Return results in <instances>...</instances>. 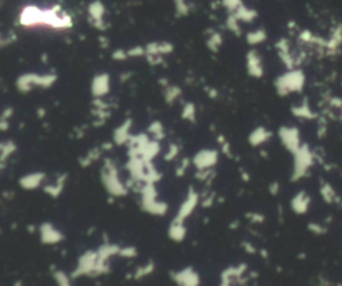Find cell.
Instances as JSON below:
<instances>
[{"label": "cell", "mask_w": 342, "mask_h": 286, "mask_svg": "<svg viewBox=\"0 0 342 286\" xmlns=\"http://www.w3.org/2000/svg\"><path fill=\"white\" fill-rule=\"evenodd\" d=\"M305 83V78L301 71H290L281 75L275 80V90L278 95L285 97L287 94L301 91Z\"/></svg>", "instance_id": "6"}, {"label": "cell", "mask_w": 342, "mask_h": 286, "mask_svg": "<svg viewBox=\"0 0 342 286\" xmlns=\"http://www.w3.org/2000/svg\"><path fill=\"white\" fill-rule=\"evenodd\" d=\"M278 137L281 139V143L287 151L294 154L298 148L302 146L301 144L300 131L296 127H289V126H283L278 131Z\"/></svg>", "instance_id": "12"}, {"label": "cell", "mask_w": 342, "mask_h": 286, "mask_svg": "<svg viewBox=\"0 0 342 286\" xmlns=\"http://www.w3.org/2000/svg\"><path fill=\"white\" fill-rule=\"evenodd\" d=\"M163 90V99L167 105H174L182 97V88L178 84H169Z\"/></svg>", "instance_id": "32"}, {"label": "cell", "mask_w": 342, "mask_h": 286, "mask_svg": "<svg viewBox=\"0 0 342 286\" xmlns=\"http://www.w3.org/2000/svg\"><path fill=\"white\" fill-rule=\"evenodd\" d=\"M111 272L110 263L99 259L97 249H88L79 255L76 266L71 273V277L76 280L80 277H99Z\"/></svg>", "instance_id": "2"}, {"label": "cell", "mask_w": 342, "mask_h": 286, "mask_svg": "<svg viewBox=\"0 0 342 286\" xmlns=\"http://www.w3.org/2000/svg\"><path fill=\"white\" fill-rule=\"evenodd\" d=\"M222 5L227 9L229 14H233L243 5V0H222Z\"/></svg>", "instance_id": "48"}, {"label": "cell", "mask_w": 342, "mask_h": 286, "mask_svg": "<svg viewBox=\"0 0 342 286\" xmlns=\"http://www.w3.org/2000/svg\"><path fill=\"white\" fill-rule=\"evenodd\" d=\"M144 47H146V56H166L174 51V44L166 40L150 42Z\"/></svg>", "instance_id": "24"}, {"label": "cell", "mask_w": 342, "mask_h": 286, "mask_svg": "<svg viewBox=\"0 0 342 286\" xmlns=\"http://www.w3.org/2000/svg\"><path fill=\"white\" fill-rule=\"evenodd\" d=\"M174 7L178 16H187L190 14V5L186 0H174Z\"/></svg>", "instance_id": "47"}, {"label": "cell", "mask_w": 342, "mask_h": 286, "mask_svg": "<svg viewBox=\"0 0 342 286\" xmlns=\"http://www.w3.org/2000/svg\"><path fill=\"white\" fill-rule=\"evenodd\" d=\"M67 174L66 173H60L58 176L55 177V179L52 182H48V183H44L42 187L43 193L48 195L50 198L56 199L59 198L60 195L63 194L66 187V182H67Z\"/></svg>", "instance_id": "19"}, {"label": "cell", "mask_w": 342, "mask_h": 286, "mask_svg": "<svg viewBox=\"0 0 342 286\" xmlns=\"http://www.w3.org/2000/svg\"><path fill=\"white\" fill-rule=\"evenodd\" d=\"M103 148V151H111L112 147L115 146V143L114 142H104L103 144H101Z\"/></svg>", "instance_id": "55"}, {"label": "cell", "mask_w": 342, "mask_h": 286, "mask_svg": "<svg viewBox=\"0 0 342 286\" xmlns=\"http://www.w3.org/2000/svg\"><path fill=\"white\" fill-rule=\"evenodd\" d=\"M245 218L250 223H254V225H261L266 219V217H265L262 213L254 212V210H250V212L245 213Z\"/></svg>", "instance_id": "45"}, {"label": "cell", "mask_w": 342, "mask_h": 286, "mask_svg": "<svg viewBox=\"0 0 342 286\" xmlns=\"http://www.w3.org/2000/svg\"><path fill=\"white\" fill-rule=\"evenodd\" d=\"M217 142H218V144L221 146V150H222L223 154H225L227 158H233V150H231V144L229 143V141L225 138V135H222V134L218 135Z\"/></svg>", "instance_id": "46"}, {"label": "cell", "mask_w": 342, "mask_h": 286, "mask_svg": "<svg viewBox=\"0 0 342 286\" xmlns=\"http://www.w3.org/2000/svg\"><path fill=\"white\" fill-rule=\"evenodd\" d=\"M258 254H259V255H261V257H262V258H265V259H266L269 257V253H268V250H266V249H259L258 250Z\"/></svg>", "instance_id": "60"}, {"label": "cell", "mask_w": 342, "mask_h": 286, "mask_svg": "<svg viewBox=\"0 0 342 286\" xmlns=\"http://www.w3.org/2000/svg\"><path fill=\"white\" fill-rule=\"evenodd\" d=\"M222 44L223 36L222 34L218 33V31H213V33L208 35L207 40H206V46H207V48L211 52H218V51L221 50Z\"/></svg>", "instance_id": "39"}, {"label": "cell", "mask_w": 342, "mask_h": 286, "mask_svg": "<svg viewBox=\"0 0 342 286\" xmlns=\"http://www.w3.org/2000/svg\"><path fill=\"white\" fill-rule=\"evenodd\" d=\"M217 201V193L211 187H206L201 193V206L204 209H211Z\"/></svg>", "instance_id": "38"}, {"label": "cell", "mask_w": 342, "mask_h": 286, "mask_svg": "<svg viewBox=\"0 0 342 286\" xmlns=\"http://www.w3.org/2000/svg\"><path fill=\"white\" fill-rule=\"evenodd\" d=\"M46 180L47 174L44 171H31V173H26L19 178L18 185L26 191H34V190L42 189Z\"/></svg>", "instance_id": "13"}, {"label": "cell", "mask_w": 342, "mask_h": 286, "mask_svg": "<svg viewBox=\"0 0 342 286\" xmlns=\"http://www.w3.org/2000/svg\"><path fill=\"white\" fill-rule=\"evenodd\" d=\"M120 245L114 244V242H110V241H103V244H101L97 248L98 257L103 262L110 263V259L115 255H119Z\"/></svg>", "instance_id": "25"}, {"label": "cell", "mask_w": 342, "mask_h": 286, "mask_svg": "<svg viewBox=\"0 0 342 286\" xmlns=\"http://www.w3.org/2000/svg\"><path fill=\"white\" fill-rule=\"evenodd\" d=\"M119 257L125 259H134L138 257V249L133 246V245H126V246H120Z\"/></svg>", "instance_id": "44"}, {"label": "cell", "mask_w": 342, "mask_h": 286, "mask_svg": "<svg viewBox=\"0 0 342 286\" xmlns=\"http://www.w3.org/2000/svg\"><path fill=\"white\" fill-rule=\"evenodd\" d=\"M87 14L90 22L94 27L104 31L106 30V5L103 4L102 0H93L87 7Z\"/></svg>", "instance_id": "14"}, {"label": "cell", "mask_w": 342, "mask_h": 286, "mask_svg": "<svg viewBox=\"0 0 342 286\" xmlns=\"http://www.w3.org/2000/svg\"><path fill=\"white\" fill-rule=\"evenodd\" d=\"M131 129H133V119L131 118H127L118 127H115L114 133H112V142L115 143V146H127L130 138L133 137Z\"/></svg>", "instance_id": "20"}, {"label": "cell", "mask_w": 342, "mask_h": 286, "mask_svg": "<svg viewBox=\"0 0 342 286\" xmlns=\"http://www.w3.org/2000/svg\"><path fill=\"white\" fill-rule=\"evenodd\" d=\"M206 93H207V95H208V97H210V98H211V99H215V98L218 97V91H217V90H215V88L208 87V88H207V91H206Z\"/></svg>", "instance_id": "57"}, {"label": "cell", "mask_w": 342, "mask_h": 286, "mask_svg": "<svg viewBox=\"0 0 342 286\" xmlns=\"http://www.w3.org/2000/svg\"><path fill=\"white\" fill-rule=\"evenodd\" d=\"M170 277L176 286H201V276L193 266H185L170 272Z\"/></svg>", "instance_id": "11"}, {"label": "cell", "mask_w": 342, "mask_h": 286, "mask_svg": "<svg viewBox=\"0 0 342 286\" xmlns=\"http://www.w3.org/2000/svg\"><path fill=\"white\" fill-rule=\"evenodd\" d=\"M72 24H74L72 18L60 8L59 5H54L51 8H43V27L67 30L72 27Z\"/></svg>", "instance_id": "5"}, {"label": "cell", "mask_w": 342, "mask_h": 286, "mask_svg": "<svg viewBox=\"0 0 342 286\" xmlns=\"http://www.w3.org/2000/svg\"><path fill=\"white\" fill-rule=\"evenodd\" d=\"M52 278L56 282V286H74L72 285V280L71 274H67L65 270L62 269H56L55 266L52 268Z\"/></svg>", "instance_id": "35"}, {"label": "cell", "mask_w": 342, "mask_h": 286, "mask_svg": "<svg viewBox=\"0 0 342 286\" xmlns=\"http://www.w3.org/2000/svg\"><path fill=\"white\" fill-rule=\"evenodd\" d=\"M162 151V146L159 141L151 138V141L146 144V147L143 148V151L140 154V158H143L144 161L154 162L158 158V155Z\"/></svg>", "instance_id": "28"}, {"label": "cell", "mask_w": 342, "mask_h": 286, "mask_svg": "<svg viewBox=\"0 0 342 286\" xmlns=\"http://www.w3.org/2000/svg\"><path fill=\"white\" fill-rule=\"evenodd\" d=\"M193 167L195 170L214 169L219 162V151L215 148H202L193 155Z\"/></svg>", "instance_id": "9"}, {"label": "cell", "mask_w": 342, "mask_h": 286, "mask_svg": "<svg viewBox=\"0 0 342 286\" xmlns=\"http://www.w3.org/2000/svg\"><path fill=\"white\" fill-rule=\"evenodd\" d=\"M19 23L26 28L43 27V8L28 4L19 14Z\"/></svg>", "instance_id": "10"}, {"label": "cell", "mask_w": 342, "mask_h": 286, "mask_svg": "<svg viewBox=\"0 0 342 286\" xmlns=\"http://www.w3.org/2000/svg\"><path fill=\"white\" fill-rule=\"evenodd\" d=\"M246 71L251 78L259 79L265 74L264 63L261 56L255 50H249L246 54Z\"/></svg>", "instance_id": "18"}, {"label": "cell", "mask_w": 342, "mask_h": 286, "mask_svg": "<svg viewBox=\"0 0 342 286\" xmlns=\"http://www.w3.org/2000/svg\"><path fill=\"white\" fill-rule=\"evenodd\" d=\"M14 115V108L12 107H5L3 112H1V116H0V130L1 131H7L11 126V118Z\"/></svg>", "instance_id": "43"}, {"label": "cell", "mask_w": 342, "mask_h": 286, "mask_svg": "<svg viewBox=\"0 0 342 286\" xmlns=\"http://www.w3.org/2000/svg\"><path fill=\"white\" fill-rule=\"evenodd\" d=\"M246 272H247V265L243 262L238 263V265L227 266L221 273V282H230V284H233L234 281L240 282Z\"/></svg>", "instance_id": "22"}, {"label": "cell", "mask_w": 342, "mask_h": 286, "mask_svg": "<svg viewBox=\"0 0 342 286\" xmlns=\"http://www.w3.org/2000/svg\"><path fill=\"white\" fill-rule=\"evenodd\" d=\"M150 137L155 141H159L162 142L163 139L166 138V129L161 120H153L147 127V131H146Z\"/></svg>", "instance_id": "31"}, {"label": "cell", "mask_w": 342, "mask_h": 286, "mask_svg": "<svg viewBox=\"0 0 342 286\" xmlns=\"http://www.w3.org/2000/svg\"><path fill=\"white\" fill-rule=\"evenodd\" d=\"M308 229H309V231H311V233L317 234V236L326 233V227L322 226L318 222H310V223H308Z\"/></svg>", "instance_id": "51"}, {"label": "cell", "mask_w": 342, "mask_h": 286, "mask_svg": "<svg viewBox=\"0 0 342 286\" xmlns=\"http://www.w3.org/2000/svg\"><path fill=\"white\" fill-rule=\"evenodd\" d=\"M226 28L230 31L231 34H234L237 36H239L240 33H242V28H240V22L237 19V16L234 14H229L226 18Z\"/></svg>", "instance_id": "41"}, {"label": "cell", "mask_w": 342, "mask_h": 286, "mask_svg": "<svg viewBox=\"0 0 342 286\" xmlns=\"http://www.w3.org/2000/svg\"><path fill=\"white\" fill-rule=\"evenodd\" d=\"M101 182L110 197L123 198L126 195H129V186L122 179L118 163L114 158H103V165L101 167Z\"/></svg>", "instance_id": "1"}, {"label": "cell", "mask_w": 342, "mask_h": 286, "mask_svg": "<svg viewBox=\"0 0 342 286\" xmlns=\"http://www.w3.org/2000/svg\"><path fill=\"white\" fill-rule=\"evenodd\" d=\"M14 197H15V193L14 191H3V198L4 199H14Z\"/></svg>", "instance_id": "59"}, {"label": "cell", "mask_w": 342, "mask_h": 286, "mask_svg": "<svg viewBox=\"0 0 342 286\" xmlns=\"http://www.w3.org/2000/svg\"><path fill=\"white\" fill-rule=\"evenodd\" d=\"M310 206H311V197L306 190H300L291 197L290 209L297 215H305L310 210Z\"/></svg>", "instance_id": "16"}, {"label": "cell", "mask_w": 342, "mask_h": 286, "mask_svg": "<svg viewBox=\"0 0 342 286\" xmlns=\"http://www.w3.org/2000/svg\"><path fill=\"white\" fill-rule=\"evenodd\" d=\"M16 151H18V144L12 139H7L0 143V169L1 171H4L7 167V162Z\"/></svg>", "instance_id": "27"}, {"label": "cell", "mask_w": 342, "mask_h": 286, "mask_svg": "<svg viewBox=\"0 0 342 286\" xmlns=\"http://www.w3.org/2000/svg\"><path fill=\"white\" fill-rule=\"evenodd\" d=\"M58 80V75L54 72L37 74V72H26L19 75L16 79V88L19 93L28 94L35 88H51Z\"/></svg>", "instance_id": "3"}, {"label": "cell", "mask_w": 342, "mask_h": 286, "mask_svg": "<svg viewBox=\"0 0 342 286\" xmlns=\"http://www.w3.org/2000/svg\"><path fill=\"white\" fill-rule=\"evenodd\" d=\"M180 118L189 123H195L197 122V107L193 102H186L182 106L180 111Z\"/></svg>", "instance_id": "37"}, {"label": "cell", "mask_w": 342, "mask_h": 286, "mask_svg": "<svg viewBox=\"0 0 342 286\" xmlns=\"http://www.w3.org/2000/svg\"><path fill=\"white\" fill-rule=\"evenodd\" d=\"M37 233L42 245L46 246H55V245L62 244L66 240V234L60 230L59 227L55 226L52 222L44 221L39 225Z\"/></svg>", "instance_id": "8"}, {"label": "cell", "mask_w": 342, "mask_h": 286, "mask_svg": "<svg viewBox=\"0 0 342 286\" xmlns=\"http://www.w3.org/2000/svg\"><path fill=\"white\" fill-rule=\"evenodd\" d=\"M199 205H201V193L195 187H193V186H189L187 193L185 195V199L180 202L179 208L176 210V214L174 218L186 221L187 218L193 215V213L195 212V209L198 208Z\"/></svg>", "instance_id": "7"}, {"label": "cell", "mask_w": 342, "mask_h": 286, "mask_svg": "<svg viewBox=\"0 0 342 286\" xmlns=\"http://www.w3.org/2000/svg\"><path fill=\"white\" fill-rule=\"evenodd\" d=\"M167 237L170 241L180 244L186 240L187 237V227H186V221L178 219V218H172L167 229Z\"/></svg>", "instance_id": "21"}, {"label": "cell", "mask_w": 342, "mask_h": 286, "mask_svg": "<svg viewBox=\"0 0 342 286\" xmlns=\"http://www.w3.org/2000/svg\"><path fill=\"white\" fill-rule=\"evenodd\" d=\"M194 177L195 179L198 180V182H201V183H204L206 187H211L214 179H215V177H217V171L214 170V169H208V170H195Z\"/></svg>", "instance_id": "34"}, {"label": "cell", "mask_w": 342, "mask_h": 286, "mask_svg": "<svg viewBox=\"0 0 342 286\" xmlns=\"http://www.w3.org/2000/svg\"><path fill=\"white\" fill-rule=\"evenodd\" d=\"M129 58H142L146 56V47L143 46H134L127 50Z\"/></svg>", "instance_id": "49"}, {"label": "cell", "mask_w": 342, "mask_h": 286, "mask_svg": "<svg viewBox=\"0 0 342 286\" xmlns=\"http://www.w3.org/2000/svg\"><path fill=\"white\" fill-rule=\"evenodd\" d=\"M111 90V76L107 72H99L91 80V94L94 98H104Z\"/></svg>", "instance_id": "15"}, {"label": "cell", "mask_w": 342, "mask_h": 286, "mask_svg": "<svg viewBox=\"0 0 342 286\" xmlns=\"http://www.w3.org/2000/svg\"><path fill=\"white\" fill-rule=\"evenodd\" d=\"M155 269H157V265H155L153 259H150V261H147L146 263H143V265H140V266L135 269L134 272L131 273L130 278H133L135 281H142V280H144L148 276H151L155 272Z\"/></svg>", "instance_id": "29"}, {"label": "cell", "mask_w": 342, "mask_h": 286, "mask_svg": "<svg viewBox=\"0 0 342 286\" xmlns=\"http://www.w3.org/2000/svg\"><path fill=\"white\" fill-rule=\"evenodd\" d=\"M268 191L270 195H273V197H277L278 194H279V191H281V185H279V182L278 180H273V182H270L268 186Z\"/></svg>", "instance_id": "52"}, {"label": "cell", "mask_w": 342, "mask_h": 286, "mask_svg": "<svg viewBox=\"0 0 342 286\" xmlns=\"http://www.w3.org/2000/svg\"><path fill=\"white\" fill-rule=\"evenodd\" d=\"M266 39H268V35L262 28H257L246 34V42L249 46H258L261 43H264Z\"/></svg>", "instance_id": "36"}, {"label": "cell", "mask_w": 342, "mask_h": 286, "mask_svg": "<svg viewBox=\"0 0 342 286\" xmlns=\"http://www.w3.org/2000/svg\"><path fill=\"white\" fill-rule=\"evenodd\" d=\"M319 194H321V197H322V199H324L325 202L329 203V205L336 203L338 201L337 191H336V189H334L333 186L330 185L329 182H326V180L321 182V185H319Z\"/></svg>", "instance_id": "30"}, {"label": "cell", "mask_w": 342, "mask_h": 286, "mask_svg": "<svg viewBox=\"0 0 342 286\" xmlns=\"http://www.w3.org/2000/svg\"><path fill=\"white\" fill-rule=\"evenodd\" d=\"M238 227H239V221H238V219L231 221V223L229 225V229H230V230H237Z\"/></svg>", "instance_id": "58"}, {"label": "cell", "mask_w": 342, "mask_h": 286, "mask_svg": "<svg viewBox=\"0 0 342 286\" xmlns=\"http://www.w3.org/2000/svg\"><path fill=\"white\" fill-rule=\"evenodd\" d=\"M293 114L297 116H301V118H309L310 116V111L308 107L301 106V107H294L293 108Z\"/></svg>", "instance_id": "53"}, {"label": "cell", "mask_w": 342, "mask_h": 286, "mask_svg": "<svg viewBox=\"0 0 342 286\" xmlns=\"http://www.w3.org/2000/svg\"><path fill=\"white\" fill-rule=\"evenodd\" d=\"M240 248L243 249L245 253L250 254V255H253V254H258L257 246H255L251 241H242V242H240Z\"/></svg>", "instance_id": "50"}, {"label": "cell", "mask_w": 342, "mask_h": 286, "mask_svg": "<svg viewBox=\"0 0 342 286\" xmlns=\"http://www.w3.org/2000/svg\"><path fill=\"white\" fill-rule=\"evenodd\" d=\"M44 115H46V110L44 108H39V118H42Z\"/></svg>", "instance_id": "61"}, {"label": "cell", "mask_w": 342, "mask_h": 286, "mask_svg": "<svg viewBox=\"0 0 342 286\" xmlns=\"http://www.w3.org/2000/svg\"><path fill=\"white\" fill-rule=\"evenodd\" d=\"M239 173H240V178H242V180H243V182H249L250 180L249 171H245L243 169H239Z\"/></svg>", "instance_id": "56"}, {"label": "cell", "mask_w": 342, "mask_h": 286, "mask_svg": "<svg viewBox=\"0 0 342 286\" xmlns=\"http://www.w3.org/2000/svg\"><path fill=\"white\" fill-rule=\"evenodd\" d=\"M14 286H23V282H22V280H18V281L14 282Z\"/></svg>", "instance_id": "62"}, {"label": "cell", "mask_w": 342, "mask_h": 286, "mask_svg": "<svg viewBox=\"0 0 342 286\" xmlns=\"http://www.w3.org/2000/svg\"><path fill=\"white\" fill-rule=\"evenodd\" d=\"M140 209L144 213H147L153 217H165L169 213V203L163 199H146V201H139Z\"/></svg>", "instance_id": "17"}, {"label": "cell", "mask_w": 342, "mask_h": 286, "mask_svg": "<svg viewBox=\"0 0 342 286\" xmlns=\"http://www.w3.org/2000/svg\"><path fill=\"white\" fill-rule=\"evenodd\" d=\"M272 135H273L272 131L266 129L265 126H258L254 130H251V133L247 137V142H249L251 147H259V146H262L266 142H269L270 138H272Z\"/></svg>", "instance_id": "23"}, {"label": "cell", "mask_w": 342, "mask_h": 286, "mask_svg": "<svg viewBox=\"0 0 342 286\" xmlns=\"http://www.w3.org/2000/svg\"><path fill=\"white\" fill-rule=\"evenodd\" d=\"M111 56H112V59L118 60V62H122V60L129 59V54H127V50H122V48L114 51Z\"/></svg>", "instance_id": "54"}, {"label": "cell", "mask_w": 342, "mask_h": 286, "mask_svg": "<svg viewBox=\"0 0 342 286\" xmlns=\"http://www.w3.org/2000/svg\"><path fill=\"white\" fill-rule=\"evenodd\" d=\"M315 158L308 144H302L293 154V170H291V182H300L309 176L311 167L314 165Z\"/></svg>", "instance_id": "4"}, {"label": "cell", "mask_w": 342, "mask_h": 286, "mask_svg": "<svg viewBox=\"0 0 342 286\" xmlns=\"http://www.w3.org/2000/svg\"><path fill=\"white\" fill-rule=\"evenodd\" d=\"M180 150H182L180 144H178V143L175 142H171L170 144H169V147H167L166 152L163 154V159L166 162H174L176 158L179 157Z\"/></svg>", "instance_id": "42"}, {"label": "cell", "mask_w": 342, "mask_h": 286, "mask_svg": "<svg viewBox=\"0 0 342 286\" xmlns=\"http://www.w3.org/2000/svg\"><path fill=\"white\" fill-rule=\"evenodd\" d=\"M103 148L102 146H95V147H91L86 154L80 155L78 159L79 166L82 169H87V167L93 166L95 162H98L99 159H102L103 157Z\"/></svg>", "instance_id": "26"}, {"label": "cell", "mask_w": 342, "mask_h": 286, "mask_svg": "<svg viewBox=\"0 0 342 286\" xmlns=\"http://www.w3.org/2000/svg\"><path fill=\"white\" fill-rule=\"evenodd\" d=\"M219 286H233V284H230V282H221Z\"/></svg>", "instance_id": "63"}, {"label": "cell", "mask_w": 342, "mask_h": 286, "mask_svg": "<svg viewBox=\"0 0 342 286\" xmlns=\"http://www.w3.org/2000/svg\"><path fill=\"white\" fill-rule=\"evenodd\" d=\"M193 166V161L191 158L183 157L178 162V165L175 166V177L176 178H183L187 174V171L190 170V167Z\"/></svg>", "instance_id": "40"}, {"label": "cell", "mask_w": 342, "mask_h": 286, "mask_svg": "<svg viewBox=\"0 0 342 286\" xmlns=\"http://www.w3.org/2000/svg\"><path fill=\"white\" fill-rule=\"evenodd\" d=\"M233 14L236 15L237 19H238L239 22H243V23H251V22L255 20L257 16H258L255 9L250 8V7H247V5L245 4L242 5V7H239V8L237 9L236 12H233Z\"/></svg>", "instance_id": "33"}]
</instances>
